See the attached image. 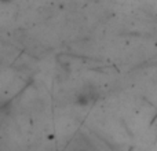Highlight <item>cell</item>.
I'll return each mask as SVG.
<instances>
[{
    "label": "cell",
    "mask_w": 157,
    "mask_h": 151,
    "mask_svg": "<svg viewBox=\"0 0 157 151\" xmlns=\"http://www.w3.org/2000/svg\"><path fill=\"white\" fill-rule=\"evenodd\" d=\"M94 100H95V95L92 94V91H87V89L81 91L76 96V103L78 106H88Z\"/></svg>",
    "instance_id": "obj_1"
},
{
    "label": "cell",
    "mask_w": 157,
    "mask_h": 151,
    "mask_svg": "<svg viewBox=\"0 0 157 151\" xmlns=\"http://www.w3.org/2000/svg\"><path fill=\"white\" fill-rule=\"evenodd\" d=\"M2 2H3V3H10L11 0H2Z\"/></svg>",
    "instance_id": "obj_2"
}]
</instances>
